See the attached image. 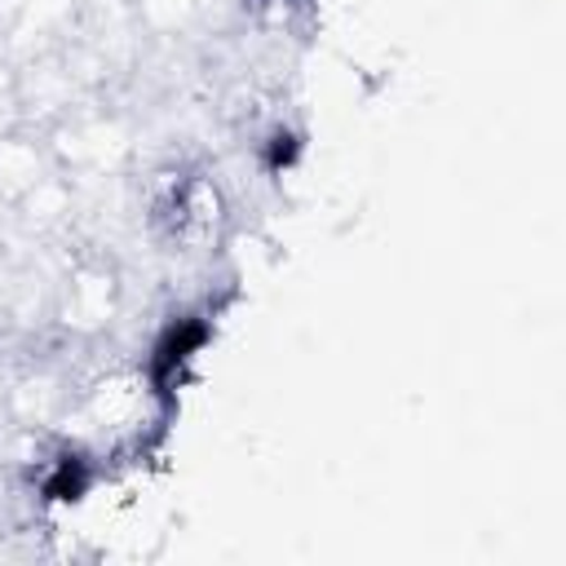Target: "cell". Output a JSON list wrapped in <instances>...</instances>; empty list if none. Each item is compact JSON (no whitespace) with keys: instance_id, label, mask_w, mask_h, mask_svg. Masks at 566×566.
<instances>
[{"instance_id":"2","label":"cell","mask_w":566,"mask_h":566,"mask_svg":"<svg viewBox=\"0 0 566 566\" xmlns=\"http://www.w3.org/2000/svg\"><path fill=\"white\" fill-rule=\"evenodd\" d=\"M301 150H305V137H301L296 128L279 124V128H270V133H265V142L256 146V159H261V168H265L270 177H283L287 168H296Z\"/></svg>"},{"instance_id":"3","label":"cell","mask_w":566,"mask_h":566,"mask_svg":"<svg viewBox=\"0 0 566 566\" xmlns=\"http://www.w3.org/2000/svg\"><path fill=\"white\" fill-rule=\"evenodd\" d=\"M88 482H93V473H88L84 455H62V460H53V473L44 478V495L49 500H80L88 491Z\"/></svg>"},{"instance_id":"1","label":"cell","mask_w":566,"mask_h":566,"mask_svg":"<svg viewBox=\"0 0 566 566\" xmlns=\"http://www.w3.org/2000/svg\"><path fill=\"white\" fill-rule=\"evenodd\" d=\"M208 336H212V327H208L203 314H181V318H172V323L159 332L155 349H150V363H146L150 385H155L159 394H168V389L177 385V376L186 371V363L208 345Z\"/></svg>"}]
</instances>
